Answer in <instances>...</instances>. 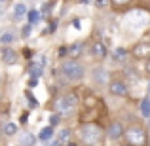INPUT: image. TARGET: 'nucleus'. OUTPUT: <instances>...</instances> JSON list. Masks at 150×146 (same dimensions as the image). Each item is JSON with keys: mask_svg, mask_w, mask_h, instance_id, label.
Wrapping results in <instances>:
<instances>
[{"mask_svg": "<svg viewBox=\"0 0 150 146\" xmlns=\"http://www.w3.org/2000/svg\"><path fill=\"white\" fill-rule=\"evenodd\" d=\"M80 139L84 144L88 146H101L103 144V139H105V131H103L101 125L93 123H82L80 125Z\"/></svg>", "mask_w": 150, "mask_h": 146, "instance_id": "f257e3e1", "label": "nucleus"}, {"mask_svg": "<svg viewBox=\"0 0 150 146\" xmlns=\"http://www.w3.org/2000/svg\"><path fill=\"white\" fill-rule=\"evenodd\" d=\"M78 95L76 93H65L63 97H59L55 101V110H57L59 116H69L74 110L78 108Z\"/></svg>", "mask_w": 150, "mask_h": 146, "instance_id": "f03ea898", "label": "nucleus"}, {"mask_svg": "<svg viewBox=\"0 0 150 146\" xmlns=\"http://www.w3.org/2000/svg\"><path fill=\"white\" fill-rule=\"evenodd\" d=\"M61 74L69 82H78V80H82V78L86 76V68H84V65H82V63L70 59V61H65L61 65Z\"/></svg>", "mask_w": 150, "mask_h": 146, "instance_id": "7ed1b4c3", "label": "nucleus"}, {"mask_svg": "<svg viewBox=\"0 0 150 146\" xmlns=\"http://www.w3.org/2000/svg\"><path fill=\"white\" fill-rule=\"evenodd\" d=\"M124 139L129 146H146V142H148L146 131H144L141 125H133V127L125 129Z\"/></svg>", "mask_w": 150, "mask_h": 146, "instance_id": "20e7f679", "label": "nucleus"}, {"mask_svg": "<svg viewBox=\"0 0 150 146\" xmlns=\"http://www.w3.org/2000/svg\"><path fill=\"white\" fill-rule=\"evenodd\" d=\"M148 21H150V15H148L146 10H139L137 8V10L127 13V23H129L131 29H144Z\"/></svg>", "mask_w": 150, "mask_h": 146, "instance_id": "39448f33", "label": "nucleus"}, {"mask_svg": "<svg viewBox=\"0 0 150 146\" xmlns=\"http://www.w3.org/2000/svg\"><path fill=\"white\" fill-rule=\"evenodd\" d=\"M124 133H125V129H124V125H122V121L114 120V121H110V123H108L105 135L108 137L110 140H120V139H124Z\"/></svg>", "mask_w": 150, "mask_h": 146, "instance_id": "423d86ee", "label": "nucleus"}, {"mask_svg": "<svg viewBox=\"0 0 150 146\" xmlns=\"http://www.w3.org/2000/svg\"><path fill=\"white\" fill-rule=\"evenodd\" d=\"M108 91L114 97H127L129 95V87L124 80H112L108 84Z\"/></svg>", "mask_w": 150, "mask_h": 146, "instance_id": "0eeeda50", "label": "nucleus"}, {"mask_svg": "<svg viewBox=\"0 0 150 146\" xmlns=\"http://www.w3.org/2000/svg\"><path fill=\"white\" fill-rule=\"evenodd\" d=\"M91 78H93V82H95L97 85H106L108 80H110V74H108V70H106L105 66H95L93 72H91Z\"/></svg>", "mask_w": 150, "mask_h": 146, "instance_id": "6e6552de", "label": "nucleus"}, {"mask_svg": "<svg viewBox=\"0 0 150 146\" xmlns=\"http://www.w3.org/2000/svg\"><path fill=\"white\" fill-rule=\"evenodd\" d=\"M0 57H2V61L6 63V65H15L17 63V51L11 49V48H2V51H0Z\"/></svg>", "mask_w": 150, "mask_h": 146, "instance_id": "1a4fd4ad", "label": "nucleus"}, {"mask_svg": "<svg viewBox=\"0 0 150 146\" xmlns=\"http://www.w3.org/2000/svg\"><path fill=\"white\" fill-rule=\"evenodd\" d=\"M133 55H135L137 59H143V61H146V59L150 57V44H144V42L137 44L135 48H133Z\"/></svg>", "mask_w": 150, "mask_h": 146, "instance_id": "9d476101", "label": "nucleus"}, {"mask_svg": "<svg viewBox=\"0 0 150 146\" xmlns=\"http://www.w3.org/2000/svg\"><path fill=\"white\" fill-rule=\"evenodd\" d=\"M36 137L33 135V133H29V131H23V133H19L17 135V144L19 146H34L36 144Z\"/></svg>", "mask_w": 150, "mask_h": 146, "instance_id": "9b49d317", "label": "nucleus"}, {"mask_svg": "<svg viewBox=\"0 0 150 146\" xmlns=\"http://www.w3.org/2000/svg\"><path fill=\"white\" fill-rule=\"evenodd\" d=\"M91 53L95 55V57H99V59L106 57V46L103 44V42H95V44L91 46Z\"/></svg>", "mask_w": 150, "mask_h": 146, "instance_id": "f8f14e48", "label": "nucleus"}, {"mask_svg": "<svg viewBox=\"0 0 150 146\" xmlns=\"http://www.w3.org/2000/svg\"><path fill=\"white\" fill-rule=\"evenodd\" d=\"M127 55H129V51L125 48H116L112 53V59H114V63H124L127 59Z\"/></svg>", "mask_w": 150, "mask_h": 146, "instance_id": "ddd939ff", "label": "nucleus"}, {"mask_svg": "<svg viewBox=\"0 0 150 146\" xmlns=\"http://www.w3.org/2000/svg\"><path fill=\"white\" fill-rule=\"evenodd\" d=\"M25 15H27V6L23 2L15 4V6H13V19H15V21H19V19H23Z\"/></svg>", "mask_w": 150, "mask_h": 146, "instance_id": "4468645a", "label": "nucleus"}, {"mask_svg": "<svg viewBox=\"0 0 150 146\" xmlns=\"http://www.w3.org/2000/svg\"><path fill=\"white\" fill-rule=\"evenodd\" d=\"M139 110H141V116L150 120V97H144L139 104Z\"/></svg>", "mask_w": 150, "mask_h": 146, "instance_id": "2eb2a0df", "label": "nucleus"}, {"mask_svg": "<svg viewBox=\"0 0 150 146\" xmlns=\"http://www.w3.org/2000/svg\"><path fill=\"white\" fill-rule=\"evenodd\" d=\"M53 139V127H44L40 131V135H38V140H42V142H50V140Z\"/></svg>", "mask_w": 150, "mask_h": 146, "instance_id": "dca6fc26", "label": "nucleus"}, {"mask_svg": "<svg viewBox=\"0 0 150 146\" xmlns=\"http://www.w3.org/2000/svg\"><path fill=\"white\" fill-rule=\"evenodd\" d=\"M29 74H30V78H40L42 74H44V66H40V65H36V63H30V66H29Z\"/></svg>", "mask_w": 150, "mask_h": 146, "instance_id": "f3484780", "label": "nucleus"}, {"mask_svg": "<svg viewBox=\"0 0 150 146\" xmlns=\"http://www.w3.org/2000/svg\"><path fill=\"white\" fill-rule=\"evenodd\" d=\"M2 133H4V135H8V137H13V135H17V125H15L13 121H8V123L4 125Z\"/></svg>", "mask_w": 150, "mask_h": 146, "instance_id": "a211bd4d", "label": "nucleus"}, {"mask_svg": "<svg viewBox=\"0 0 150 146\" xmlns=\"http://www.w3.org/2000/svg\"><path fill=\"white\" fill-rule=\"evenodd\" d=\"M69 140H70V129H63L57 137V142L61 146H65V144H69Z\"/></svg>", "mask_w": 150, "mask_h": 146, "instance_id": "6ab92c4d", "label": "nucleus"}, {"mask_svg": "<svg viewBox=\"0 0 150 146\" xmlns=\"http://www.w3.org/2000/svg\"><path fill=\"white\" fill-rule=\"evenodd\" d=\"M13 40H15V34H13V32H10V30H6V32H0V42H2L4 46L11 44Z\"/></svg>", "mask_w": 150, "mask_h": 146, "instance_id": "aec40b11", "label": "nucleus"}, {"mask_svg": "<svg viewBox=\"0 0 150 146\" xmlns=\"http://www.w3.org/2000/svg\"><path fill=\"white\" fill-rule=\"evenodd\" d=\"M40 11H36V10H33V11H27V19H29V25H36L38 21H40Z\"/></svg>", "mask_w": 150, "mask_h": 146, "instance_id": "412c9836", "label": "nucleus"}, {"mask_svg": "<svg viewBox=\"0 0 150 146\" xmlns=\"http://www.w3.org/2000/svg\"><path fill=\"white\" fill-rule=\"evenodd\" d=\"M82 49H84V44H80V42H76V44H72V48L69 49L70 57H76V55L82 53Z\"/></svg>", "mask_w": 150, "mask_h": 146, "instance_id": "4be33fe9", "label": "nucleus"}, {"mask_svg": "<svg viewBox=\"0 0 150 146\" xmlns=\"http://www.w3.org/2000/svg\"><path fill=\"white\" fill-rule=\"evenodd\" d=\"M59 121H61V116H59V114H51V116H50V127L59 125Z\"/></svg>", "mask_w": 150, "mask_h": 146, "instance_id": "5701e85b", "label": "nucleus"}, {"mask_svg": "<svg viewBox=\"0 0 150 146\" xmlns=\"http://www.w3.org/2000/svg\"><path fill=\"white\" fill-rule=\"evenodd\" d=\"M27 99H29V104H30V108H38V101L34 99L33 95H30L29 91H27Z\"/></svg>", "mask_w": 150, "mask_h": 146, "instance_id": "b1692460", "label": "nucleus"}, {"mask_svg": "<svg viewBox=\"0 0 150 146\" xmlns=\"http://www.w3.org/2000/svg\"><path fill=\"white\" fill-rule=\"evenodd\" d=\"M144 76H146L148 80H150V57L146 59V61H144Z\"/></svg>", "mask_w": 150, "mask_h": 146, "instance_id": "393cba45", "label": "nucleus"}, {"mask_svg": "<svg viewBox=\"0 0 150 146\" xmlns=\"http://www.w3.org/2000/svg\"><path fill=\"white\" fill-rule=\"evenodd\" d=\"M30 30H33V25H25V27H23V36H25V38H29L30 36Z\"/></svg>", "mask_w": 150, "mask_h": 146, "instance_id": "a878e982", "label": "nucleus"}, {"mask_svg": "<svg viewBox=\"0 0 150 146\" xmlns=\"http://www.w3.org/2000/svg\"><path fill=\"white\" fill-rule=\"evenodd\" d=\"M55 29H57V21H51V23H50V27H48L46 30H48V32L51 34V32H55Z\"/></svg>", "mask_w": 150, "mask_h": 146, "instance_id": "bb28decb", "label": "nucleus"}, {"mask_svg": "<svg viewBox=\"0 0 150 146\" xmlns=\"http://www.w3.org/2000/svg\"><path fill=\"white\" fill-rule=\"evenodd\" d=\"M53 8V2H50V4H44V8H42V13H48V11Z\"/></svg>", "mask_w": 150, "mask_h": 146, "instance_id": "cd10ccee", "label": "nucleus"}, {"mask_svg": "<svg viewBox=\"0 0 150 146\" xmlns=\"http://www.w3.org/2000/svg\"><path fill=\"white\" fill-rule=\"evenodd\" d=\"M36 84H38V80H36V78H30V80H29V87H34Z\"/></svg>", "mask_w": 150, "mask_h": 146, "instance_id": "c85d7f7f", "label": "nucleus"}, {"mask_svg": "<svg viewBox=\"0 0 150 146\" xmlns=\"http://www.w3.org/2000/svg\"><path fill=\"white\" fill-rule=\"evenodd\" d=\"M106 2H108V0H97V6L103 8V6H106Z\"/></svg>", "mask_w": 150, "mask_h": 146, "instance_id": "c756f323", "label": "nucleus"}, {"mask_svg": "<svg viewBox=\"0 0 150 146\" xmlns=\"http://www.w3.org/2000/svg\"><path fill=\"white\" fill-rule=\"evenodd\" d=\"M67 51H69V49H67V48H61V49H59V55H61V57H63V55H65Z\"/></svg>", "mask_w": 150, "mask_h": 146, "instance_id": "7c9ffc66", "label": "nucleus"}, {"mask_svg": "<svg viewBox=\"0 0 150 146\" xmlns=\"http://www.w3.org/2000/svg\"><path fill=\"white\" fill-rule=\"evenodd\" d=\"M114 2H118V4H125V2H129V0H114Z\"/></svg>", "mask_w": 150, "mask_h": 146, "instance_id": "2f4dec72", "label": "nucleus"}, {"mask_svg": "<svg viewBox=\"0 0 150 146\" xmlns=\"http://www.w3.org/2000/svg\"><path fill=\"white\" fill-rule=\"evenodd\" d=\"M2 2H6V0H0V4H2Z\"/></svg>", "mask_w": 150, "mask_h": 146, "instance_id": "473e14b6", "label": "nucleus"}, {"mask_svg": "<svg viewBox=\"0 0 150 146\" xmlns=\"http://www.w3.org/2000/svg\"><path fill=\"white\" fill-rule=\"evenodd\" d=\"M148 93H150V85H148Z\"/></svg>", "mask_w": 150, "mask_h": 146, "instance_id": "72a5a7b5", "label": "nucleus"}]
</instances>
